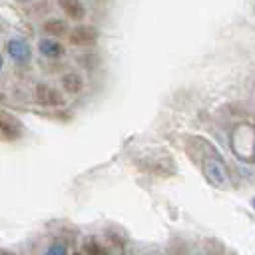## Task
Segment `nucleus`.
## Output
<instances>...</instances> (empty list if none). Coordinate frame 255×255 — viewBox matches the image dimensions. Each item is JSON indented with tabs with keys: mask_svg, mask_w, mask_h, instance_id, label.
<instances>
[{
	"mask_svg": "<svg viewBox=\"0 0 255 255\" xmlns=\"http://www.w3.org/2000/svg\"><path fill=\"white\" fill-rule=\"evenodd\" d=\"M34 102L42 108H60L64 104V96L54 86L46 82H38L34 86Z\"/></svg>",
	"mask_w": 255,
	"mask_h": 255,
	"instance_id": "1",
	"label": "nucleus"
},
{
	"mask_svg": "<svg viewBox=\"0 0 255 255\" xmlns=\"http://www.w3.org/2000/svg\"><path fill=\"white\" fill-rule=\"evenodd\" d=\"M68 38H70V44H74L78 48H90V46H94L98 42L100 32L94 26L82 24V26H76L74 30H70L68 32Z\"/></svg>",
	"mask_w": 255,
	"mask_h": 255,
	"instance_id": "2",
	"label": "nucleus"
},
{
	"mask_svg": "<svg viewBox=\"0 0 255 255\" xmlns=\"http://www.w3.org/2000/svg\"><path fill=\"white\" fill-rule=\"evenodd\" d=\"M205 177L215 187H223L227 183V169H225V165L217 153H215V157L205 159Z\"/></svg>",
	"mask_w": 255,
	"mask_h": 255,
	"instance_id": "3",
	"label": "nucleus"
},
{
	"mask_svg": "<svg viewBox=\"0 0 255 255\" xmlns=\"http://www.w3.org/2000/svg\"><path fill=\"white\" fill-rule=\"evenodd\" d=\"M60 86H62V92L66 96H80L84 92L86 84H84V78L78 72H66L60 78Z\"/></svg>",
	"mask_w": 255,
	"mask_h": 255,
	"instance_id": "4",
	"label": "nucleus"
},
{
	"mask_svg": "<svg viewBox=\"0 0 255 255\" xmlns=\"http://www.w3.org/2000/svg\"><path fill=\"white\" fill-rule=\"evenodd\" d=\"M0 133L6 139H16L20 137V124L6 112H0Z\"/></svg>",
	"mask_w": 255,
	"mask_h": 255,
	"instance_id": "5",
	"label": "nucleus"
},
{
	"mask_svg": "<svg viewBox=\"0 0 255 255\" xmlns=\"http://www.w3.org/2000/svg\"><path fill=\"white\" fill-rule=\"evenodd\" d=\"M58 6L72 20H82L86 16V6L82 4V0H58Z\"/></svg>",
	"mask_w": 255,
	"mask_h": 255,
	"instance_id": "6",
	"label": "nucleus"
},
{
	"mask_svg": "<svg viewBox=\"0 0 255 255\" xmlns=\"http://www.w3.org/2000/svg\"><path fill=\"white\" fill-rule=\"evenodd\" d=\"M42 30L48 36H64V34H68V24L64 20H60V18H50V20L44 22Z\"/></svg>",
	"mask_w": 255,
	"mask_h": 255,
	"instance_id": "7",
	"label": "nucleus"
},
{
	"mask_svg": "<svg viewBox=\"0 0 255 255\" xmlns=\"http://www.w3.org/2000/svg\"><path fill=\"white\" fill-rule=\"evenodd\" d=\"M40 52L44 54V56H48V58H56V56H60L62 54V46L58 44V42H54V40H42L40 42Z\"/></svg>",
	"mask_w": 255,
	"mask_h": 255,
	"instance_id": "8",
	"label": "nucleus"
},
{
	"mask_svg": "<svg viewBox=\"0 0 255 255\" xmlns=\"http://www.w3.org/2000/svg\"><path fill=\"white\" fill-rule=\"evenodd\" d=\"M253 205H255V201H253Z\"/></svg>",
	"mask_w": 255,
	"mask_h": 255,
	"instance_id": "9",
	"label": "nucleus"
}]
</instances>
